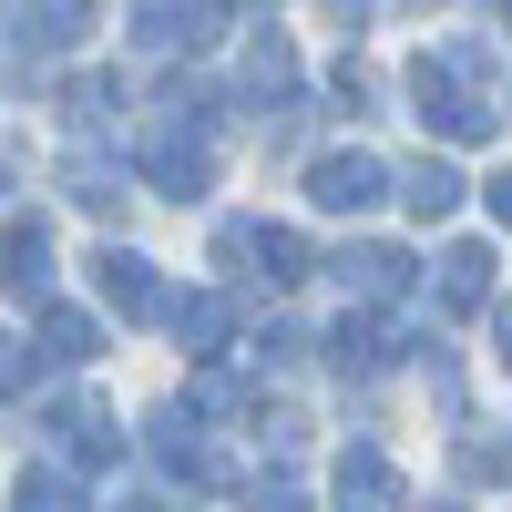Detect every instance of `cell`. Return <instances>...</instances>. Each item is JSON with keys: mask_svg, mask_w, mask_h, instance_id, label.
Segmentation results:
<instances>
[{"mask_svg": "<svg viewBox=\"0 0 512 512\" xmlns=\"http://www.w3.org/2000/svg\"><path fill=\"white\" fill-rule=\"evenodd\" d=\"M410 113L431 123L441 144H482V134H492V93H482L451 52H420V62H410Z\"/></svg>", "mask_w": 512, "mask_h": 512, "instance_id": "cell-1", "label": "cell"}, {"mask_svg": "<svg viewBox=\"0 0 512 512\" xmlns=\"http://www.w3.org/2000/svg\"><path fill=\"white\" fill-rule=\"evenodd\" d=\"M379 195H390V164L359 154V144H338V154L308 164V205H328V216H369Z\"/></svg>", "mask_w": 512, "mask_h": 512, "instance_id": "cell-2", "label": "cell"}, {"mask_svg": "<svg viewBox=\"0 0 512 512\" xmlns=\"http://www.w3.org/2000/svg\"><path fill=\"white\" fill-rule=\"evenodd\" d=\"M93 297L113 318H164V277H154V256H134V246H103L93 256Z\"/></svg>", "mask_w": 512, "mask_h": 512, "instance_id": "cell-3", "label": "cell"}, {"mask_svg": "<svg viewBox=\"0 0 512 512\" xmlns=\"http://www.w3.org/2000/svg\"><path fill=\"white\" fill-rule=\"evenodd\" d=\"M41 431H52L72 461H123V420L93 400V390H72V400H52V410H41Z\"/></svg>", "mask_w": 512, "mask_h": 512, "instance_id": "cell-4", "label": "cell"}, {"mask_svg": "<svg viewBox=\"0 0 512 512\" xmlns=\"http://www.w3.org/2000/svg\"><path fill=\"white\" fill-rule=\"evenodd\" d=\"M338 512H410V482L390 472L379 441H349L338 451Z\"/></svg>", "mask_w": 512, "mask_h": 512, "instance_id": "cell-5", "label": "cell"}, {"mask_svg": "<svg viewBox=\"0 0 512 512\" xmlns=\"http://www.w3.org/2000/svg\"><path fill=\"white\" fill-rule=\"evenodd\" d=\"M154 461H164L175 482H226V461H216V441H205V420H195L185 400L154 410Z\"/></svg>", "mask_w": 512, "mask_h": 512, "instance_id": "cell-6", "label": "cell"}, {"mask_svg": "<svg viewBox=\"0 0 512 512\" xmlns=\"http://www.w3.org/2000/svg\"><path fill=\"white\" fill-rule=\"evenodd\" d=\"M164 328L185 338V359H226L236 308H226V287H185V297H164Z\"/></svg>", "mask_w": 512, "mask_h": 512, "instance_id": "cell-7", "label": "cell"}, {"mask_svg": "<svg viewBox=\"0 0 512 512\" xmlns=\"http://www.w3.org/2000/svg\"><path fill=\"white\" fill-rule=\"evenodd\" d=\"M236 11H175V0H154V11H134V41L144 52H216Z\"/></svg>", "mask_w": 512, "mask_h": 512, "instance_id": "cell-8", "label": "cell"}, {"mask_svg": "<svg viewBox=\"0 0 512 512\" xmlns=\"http://www.w3.org/2000/svg\"><path fill=\"white\" fill-rule=\"evenodd\" d=\"M0 287L52 297V226H41V216H11V226H0Z\"/></svg>", "mask_w": 512, "mask_h": 512, "instance_id": "cell-9", "label": "cell"}, {"mask_svg": "<svg viewBox=\"0 0 512 512\" xmlns=\"http://www.w3.org/2000/svg\"><path fill=\"white\" fill-rule=\"evenodd\" d=\"M82 21H93V11H11V31H0V62H41V52H72V41H82Z\"/></svg>", "mask_w": 512, "mask_h": 512, "instance_id": "cell-10", "label": "cell"}, {"mask_svg": "<svg viewBox=\"0 0 512 512\" xmlns=\"http://www.w3.org/2000/svg\"><path fill=\"white\" fill-rule=\"evenodd\" d=\"M246 93H256V113H267V103H287V93H297V41H287L277 21L256 31V41H246Z\"/></svg>", "mask_w": 512, "mask_h": 512, "instance_id": "cell-11", "label": "cell"}, {"mask_svg": "<svg viewBox=\"0 0 512 512\" xmlns=\"http://www.w3.org/2000/svg\"><path fill=\"white\" fill-rule=\"evenodd\" d=\"M328 359H338V379H379V369L400 359V338L379 328V318H338L328 328Z\"/></svg>", "mask_w": 512, "mask_h": 512, "instance_id": "cell-12", "label": "cell"}, {"mask_svg": "<svg viewBox=\"0 0 512 512\" xmlns=\"http://www.w3.org/2000/svg\"><path fill=\"white\" fill-rule=\"evenodd\" d=\"M390 185H400V205H410V216H420V226H441V216H451V205H461V175H451V164H441V154H410V164H400V175H390Z\"/></svg>", "mask_w": 512, "mask_h": 512, "instance_id": "cell-13", "label": "cell"}, {"mask_svg": "<svg viewBox=\"0 0 512 512\" xmlns=\"http://www.w3.org/2000/svg\"><path fill=\"white\" fill-rule=\"evenodd\" d=\"M328 267H338V287H359V297H400L410 287V256L400 246H338Z\"/></svg>", "mask_w": 512, "mask_h": 512, "instance_id": "cell-14", "label": "cell"}, {"mask_svg": "<svg viewBox=\"0 0 512 512\" xmlns=\"http://www.w3.org/2000/svg\"><path fill=\"white\" fill-rule=\"evenodd\" d=\"M31 349H41V359H62V369H82V359H103V328H93V308H41Z\"/></svg>", "mask_w": 512, "mask_h": 512, "instance_id": "cell-15", "label": "cell"}, {"mask_svg": "<svg viewBox=\"0 0 512 512\" xmlns=\"http://www.w3.org/2000/svg\"><path fill=\"white\" fill-rule=\"evenodd\" d=\"M441 308H492V246L482 236H461L441 256Z\"/></svg>", "mask_w": 512, "mask_h": 512, "instance_id": "cell-16", "label": "cell"}, {"mask_svg": "<svg viewBox=\"0 0 512 512\" xmlns=\"http://www.w3.org/2000/svg\"><path fill=\"white\" fill-rule=\"evenodd\" d=\"M113 113H123V82L113 72H72L62 82V123H72V134H113Z\"/></svg>", "mask_w": 512, "mask_h": 512, "instance_id": "cell-17", "label": "cell"}, {"mask_svg": "<svg viewBox=\"0 0 512 512\" xmlns=\"http://www.w3.org/2000/svg\"><path fill=\"white\" fill-rule=\"evenodd\" d=\"M62 195L82 205V216H103V226H113V216H123V195H134V185H123V175H113L103 154H72V164H62Z\"/></svg>", "mask_w": 512, "mask_h": 512, "instance_id": "cell-18", "label": "cell"}, {"mask_svg": "<svg viewBox=\"0 0 512 512\" xmlns=\"http://www.w3.org/2000/svg\"><path fill=\"white\" fill-rule=\"evenodd\" d=\"M11 512H82V482L52 472V461H31V472L11 482Z\"/></svg>", "mask_w": 512, "mask_h": 512, "instance_id": "cell-19", "label": "cell"}, {"mask_svg": "<svg viewBox=\"0 0 512 512\" xmlns=\"http://www.w3.org/2000/svg\"><path fill=\"white\" fill-rule=\"evenodd\" d=\"M461 472L472 482H512V441L502 431H461Z\"/></svg>", "mask_w": 512, "mask_h": 512, "instance_id": "cell-20", "label": "cell"}, {"mask_svg": "<svg viewBox=\"0 0 512 512\" xmlns=\"http://www.w3.org/2000/svg\"><path fill=\"white\" fill-rule=\"evenodd\" d=\"M246 512H308V492H297V472H256L246 482Z\"/></svg>", "mask_w": 512, "mask_h": 512, "instance_id": "cell-21", "label": "cell"}, {"mask_svg": "<svg viewBox=\"0 0 512 512\" xmlns=\"http://www.w3.org/2000/svg\"><path fill=\"white\" fill-rule=\"evenodd\" d=\"M41 379V349H21V338H0V400H21Z\"/></svg>", "mask_w": 512, "mask_h": 512, "instance_id": "cell-22", "label": "cell"}, {"mask_svg": "<svg viewBox=\"0 0 512 512\" xmlns=\"http://www.w3.org/2000/svg\"><path fill=\"white\" fill-rule=\"evenodd\" d=\"M328 93H338V113H379V82H369L359 62H338V72H328Z\"/></svg>", "mask_w": 512, "mask_h": 512, "instance_id": "cell-23", "label": "cell"}, {"mask_svg": "<svg viewBox=\"0 0 512 512\" xmlns=\"http://www.w3.org/2000/svg\"><path fill=\"white\" fill-rule=\"evenodd\" d=\"M256 359H277V369H287V359H308V328H297V318H277L267 338H256Z\"/></svg>", "mask_w": 512, "mask_h": 512, "instance_id": "cell-24", "label": "cell"}, {"mask_svg": "<svg viewBox=\"0 0 512 512\" xmlns=\"http://www.w3.org/2000/svg\"><path fill=\"white\" fill-rule=\"evenodd\" d=\"M492 359L512 369V308H492Z\"/></svg>", "mask_w": 512, "mask_h": 512, "instance_id": "cell-25", "label": "cell"}, {"mask_svg": "<svg viewBox=\"0 0 512 512\" xmlns=\"http://www.w3.org/2000/svg\"><path fill=\"white\" fill-rule=\"evenodd\" d=\"M492 216L512 226V164H502V175H492Z\"/></svg>", "mask_w": 512, "mask_h": 512, "instance_id": "cell-26", "label": "cell"}, {"mask_svg": "<svg viewBox=\"0 0 512 512\" xmlns=\"http://www.w3.org/2000/svg\"><path fill=\"white\" fill-rule=\"evenodd\" d=\"M113 512H164V502H113Z\"/></svg>", "mask_w": 512, "mask_h": 512, "instance_id": "cell-27", "label": "cell"}]
</instances>
